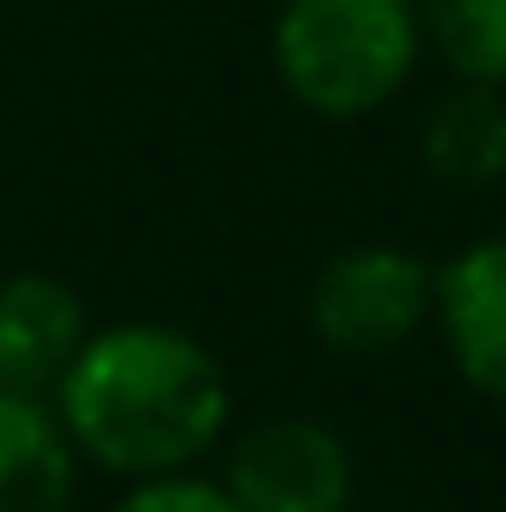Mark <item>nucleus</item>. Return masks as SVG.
Listing matches in <instances>:
<instances>
[{
	"label": "nucleus",
	"instance_id": "f257e3e1",
	"mask_svg": "<svg viewBox=\"0 0 506 512\" xmlns=\"http://www.w3.org/2000/svg\"><path fill=\"white\" fill-rule=\"evenodd\" d=\"M72 448L124 480L189 474L228 435V376L215 350L176 325L85 331L78 357L52 383Z\"/></svg>",
	"mask_w": 506,
	"mask_h": 512
},
{
	"label": "nucleus",
	"instance_id": "f03ea898",
	"mask_svg": "<svg viewBox=\"0 0 506 512\" xmlns=\"http://www.w3.org/2000/svg\"><path fill=\"white\" fill-rule=\"evenodd\" d=\"M422 59L416 0H286L273 20V72L312 117H370Z\"/></svg>",
	"mask_w": 506,
	"mask_h": 512
},
{
	"label": "nucleus",
	"instance_id": "7ed1b4c3",
	"mask_svg": "<svg viewBox=\"0 0 506 512\" xmlns=\"http://www.w3.org/2000/svg\"><path fill=\"white\" fill-rule=\"evenodd\" d=\"M305 318L338 357H390L435 318V266L409 247H351L312 279Z\"/></svg>",
	"mask_w": 506,
	"mask_h": 512
},
{
	"label": "nucleus",
	"instance_id": "20e7f679",
	"mask_svg": "<svg viewBox=\"0 0 506 512\" xmlns=\"http://www.w3.org/2000/svg\"><path fill=\"white\" fill-rule=\"evenodd\" d=\"M221 487L241 512H344L351 506V448L312 415H266L228 448Z\"/></svg>",
	"mask_w": 506,
	"mask_h": 512
},
{
	"label": "nucleus",
	"instance_id": "39448f33",
	"mask_svg": "<svg viewBox=\"0 0 506 512\" xmlns=\"http://www.w3.org/2000/svg\"><path fill=\"white\" fill-rule=\"evenodd\" d=\"M435 325L455 370L506 409V234L461 247L435 273Z\"/></svg>",
	"mask_w": 506,
	"mask_h": 512
},
{
	"label": "nucleus",
	"instance_id": "423d86ee",
	"mask_svg": "<svg viewBox=\"0 0 506 512\" xmlns=\"http://www.w3.org/2000/svg\"><path fill=\"white\" fill-rule=\"evenodd\" d=\"M85 299L52 273L0 279V389L13 396H52L65 363L85 344Z\"/></svg>",
	"mask_w": 506,
	"mask_h": 512
},
{
	"label": "nucleus",
	"instance_id": "0eeeda50",
	"mask_svg": "<svg viewBox=\"0 0 506 512\" xmlns=\"http://www.w3.org/2000/svg\"><path fill=\"white\" fill-rule=\"evenodd\" d=\"M78 448L52 396L0 389V512H72Z\"/></svg>",
	"mask_w": 506,
	"mask_h": 512
},
{
	"label": "nucleus",
	"instance_id": "6e6552de",
	"mask_svg": "<svg viewBox=\"0 0 506 512\" xmlns=\"http://www.w3.org/2000/svg\"><path fill=\"white\" fill-rule=\"evenodd\" d=\"M422 163L448 188H487L506 175V91L461 78L422 117Z\"/></svg>",
	"mask_w": 506,
	"mask_h": 512
},
{
	"label": "nucleus",
	"instance_id": "1a4fd4ad",
	"mask_svg": "<svg viewBox=\"0 0 506 512\" xmlns=\"http://www.w3.org/2000/svg\"><path fill=\"white\" fill-rule=\"evenodd\" d=\"M416 20L455 78L506 91V0H416Z\"/></svg>",
	"mask_w": 506,
	"mask_h": 512
},
{
	"label": "nucleus",
	"instance_id": "9d476101",
	"mask_svg": "<svg viewBox=\"0 0 506 512\" xmlns=\"http://www.w3.org/2000/svg\"><path fill=\"white\" fill-rule=\"evenodd\" d=\"M111 512H241V506H234V493L221 487V480H202V474L189 467V474L137 480V487H130Z\"/></svg>",
	"mask_w": 506,
	"mask_h": 512
}]
</instances>
